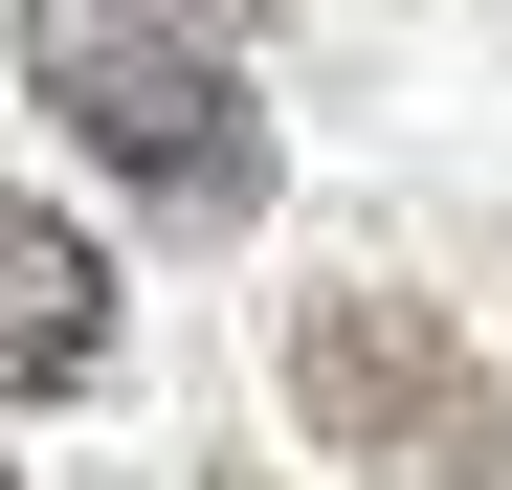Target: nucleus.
Instances as JSON below:
<instances>
[{"instance_id":"obj_1","label":"nucleus","mask_w":512,"mask_h":490,"mask_svg":"<svg viewBox=\"0 0 512 490\" xmlns=\"http://www.w3.org/2000/svg\"><path fill=\"white\" fill-rule=\"evenodd\" d=\"M23 90L112 156L156 223H268V112H245V67L179 23V0H23Z\"/></svg>"},{"instance_id":"obj_2","label":"nucleus","mask_w":512,"mask_h":490,"mask_svg":"<svg viewBox=\"0 0 512 490\" xmlns=\"http://www.w3.org/2000/svg\"><path fill=\"white\" fill-rule=\"evenodd\" d=\"M290 401H312V446H357L401 490H512V401L423 290H312L290 312Z\"/></svg>"},{"instance_id":"obj_3","label":"nucleus","mask_w":512,"mask_h":490,"mask_svg":"<svg viewBox=\"0 0 512 490\" xmlns=\"http://www.w3.org/2000/svg\"><path fill=\"white\" fill-rule=\"evenodd\" d=\"M112 379V245L0 201V401H90Z\"/></svg>"},{"instance_id":"obj_4","label":"nucleus","mask_w":512,"mask_h":490,"mask_svg":"<svg viewBox=\"0 0 512 490\" xmlns=\"http://www.w3.org/2000/svg\"><path fill=\"white\" fill-rule=\"evenodd\" d=\"M223 490H268V468H223Z\"/></svg>"}]
</instances>
